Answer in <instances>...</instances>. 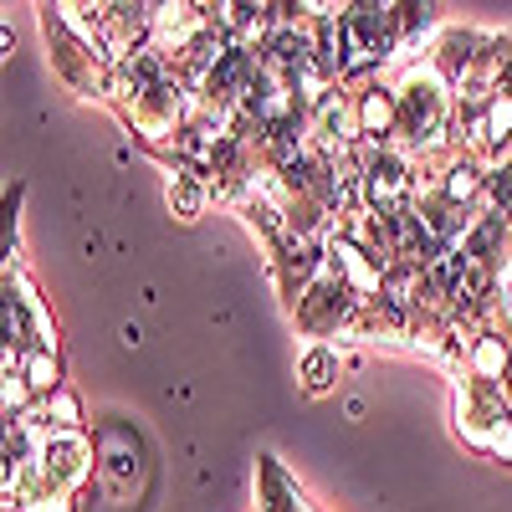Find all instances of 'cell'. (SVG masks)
Masks as SVG:
<instances>
[{"label":"cell","instance_id":"6da1fadb","mask_svg":"<svg viewBox=\"0 0 512 512\" xmlns=\"http://www.w3.org/2000/svg\"><path fill=\"white\" fill-rule=\"evenodd\" d=\"M400 82V128H395V149L410 159H436L456 149V88L431 67L415 62Z\"/></svg>","mask_w":512,"mask_h":512},{"label":"cell","instance_id":"7a4b0ae2","mask_svg":"<svg viewBox=\"0 0 512 512\" xmlns=\"http://www.w3.org/2000/svg\"><path fill=\"white\" fill-rule=\"evenodd\" d=\"M41 16V36H47V57H52V72L67 82L77 98H93V103H108V88H113V57L108 47L88 31L77 26L67 6H36Z\"/></svg>","mask_w":512,"mask_h":512},{"label":"cell","instance_id":"3957f363","mask_svg":"<svg viewBox=\"0 0 512 512\" xmlns=\"http://www.w3.org/2000/svg\"><path fill=\"white\" fill-rule=\"evenodd\" d=\"M451 425L477 456L512 466V400L507 395L482 390L472 379H451Z\"/></svg>","mask_w":512,"mask_h":512},{"label":"cell","instance_id":"277c9868","mask_svg":"<svg viewBox=\"0 0 512 512\" xmlns=\"http://www.w3.org/2000/svg\"><path fill=\"white\" fill-rule=\"evenodd\" d=\"M359 195H364V210L374 221H400L415 210V195H420V169L410 154L400 149H364L359 154Z\"/></svg>","mask_w":512,"mask_h":512},{"label":"cell","instance_id":"5b68a950","mask_svg":"<svg viewBox=\"0 0 512 512\" xmlns=\"http://www.w3.org/2000/svg\"><path fill=\"white\" fill-rule=\"evenodd\" d=\"M364 313L359 292L338 277L333 267H323V277L303 292V303H297L287 318L297 328V338H313V344H328V338H349L354 318Z\"/></svg>","mask_w":512,"mask_h":512},{"label":"cell","instance_id":"8992f818","mask_svg":"<svg viewBox=\"0 0 512 512\" xmlns=\"http://www.w3.org/2000/svg\"><path fill=\"white\" fill-rule=\"evenodd\" d=\"M0 333H6V359H21L31 344H47V338H57V323L47 313V303H41V292L21 267H6V297H0Z\"/></svg>","mask_w":512,"mask_h":512},{"label":"cell","instance_id":"52a82bcc","mask_svg":"<svg viewBox=\"0 0 512 512\" xmlns=\"http://www.w3.org/2000/svg\"><path fill=\"white\" fill-rule=\"evenodd\" d=\"M451 379H472L482 390L507 395V379H512V328L502 323V313L482 318L461 333V369Z\"/></svg>","mask_w":512,"mask_h":512},{"label":"cell","instance_id":"ba28073f","mask_svg":"<svg viewBox=\"0 0 512 512\" xmlns=\"http://www.w3.org/2000/svg\"><path fill=\"white\" fill-rule=\"evenodd\" d=\"M93 472H98V451H93L88 431H57V436L41 441V451H36L41 487H52L62 497H77L82 487L93 482Z\"/></svg>","mask_w":512,"mask_h":512},{"label":"cell","instance_id":"9c48e42d","mask_svg":"<svg viewBox=\"0 0 512 512\" xmlns=\"http://www.w3.org/2000/svg\"><path fill=\"white\" fill-rule=\"evenodd\" d=\"M308 149H318L328 159H344V154H359L364 149L359 113H354V93L349 88H333L328 98L313 103V113H308Z\"/></svg>","mask_w":512,"mask_h":512},{"label":"cell","instance_id":"30bf717a","mask_svg":"<svg viewBox=\"0 0 512 512\" xmlns=\"http://www.w3.org/2000/svg\"><path fill=\"white\" fill-rule=\"evenodd\" d=\"M354 113H359V139L364 149H395V128H400V82L395 77H369L354 82Z\"/></svg>","mask_w":512,"mask_h":512},{"label":"cell","instance_id":"8fae6325","mask_svg":"<svg viewBox=\"0 0 512 512\" xmlns=\"http://www.w3.org/2000/svg\"><path fill=\"white\" fill-rule=\"evenodd\" d=\"M256 512H313L277 456H256Z\"/></svg>","mask_w":512,"mask_h":512},{"label":"cell","instance_id":"7c38bea8","mask_svg":"<svg viewBox=\"0 0 512 512\" xmlns=\"http://www.w3.org/2000/svg\"><path fill=\"white\" fill-rule=\"evenodd\" d=\"M6 364H16V369L31 379L36 400H47V395L62 390V344H57V338H47V344H31L21 359H6Z\"/></svg>","mask_w":512,"mask_h":512},{"label":"cell","instance_id":"4fadbf2b","mask_svg":"<svg viewBox=\"0 0 512 512\" xmlns=\"http://www.w3.org/2000/svg\"><path fill=\"white\" fill-rule=\"evenodd\" d=\"M31 420H36L47 436H57V431H82V400L62 384L57 395H47V400H41V405L31 410Z\"/></svg>","mask_w":512,"mask_h":512},{"label":"cell","instance_id":"5bb4252c","mask_svg":"<svg viewBox=\"0 0 512 512\" xmlns=\"http://www.w3.org/2000/svg\"><path fill=\"white\" fill-rule=\"evenodd\" d=\"M297 379H303L308 395H323L328 384L338 379V349L333 344H313L303 359H297Z\"/></svg>","mask_w":512,"mask_h":512},{"label":"cell","instance_id":"9a60e30c","mask_svg":"<svg viewBox=\"0 0 512 512\" xmlns=\"http://www.w3.org/2000/svg\"><path fill=\"white\" fill-rule=\"evenodd\" d=\"M210 205V185L195 180V175H169V210H175L180 221H200Z\"/></svg>","mask_w":512,"mask_h":512},{"label":"cell","instance_id":"2e32d148","mask_svg":"<svg viewBox=\"0 0 512 512\" xmlns=\"http://www.w3.org/2000/svg\"><path fill=\"white\" fill-rule=\"evenodd\" d=\"M16 512H77V497H62V492H52V487H36Z\"/></svg>","mask_w":512,"mask_h":512},{"label":"cell","instance_id":"e0dca14e","mask_svg":"<svg viewBox=\"0 0 512 512\" xmlns=\"http://www.w3.org/2000/svg\"><path fill=\"white\" fill-rule=\"evenodd\" d=\"M497 313H502V323H507V328H512V292H507V297H502V308H497Z\"/></svg>","mask_w":512,"mask_h":512},{"label":"cell","instance_id":"ac0fdd59","mask_svg":"<svg viewBox=\"0 0 512 512\" xmlns=\"http://www.w3.org/2000/svg\"><path fill=\"white\" fill-rule=\"evenodd\" d=\"M507 400H512V379H507Z\"/></svg>","mask_w":512,"mask_h":512}]
</instances>
